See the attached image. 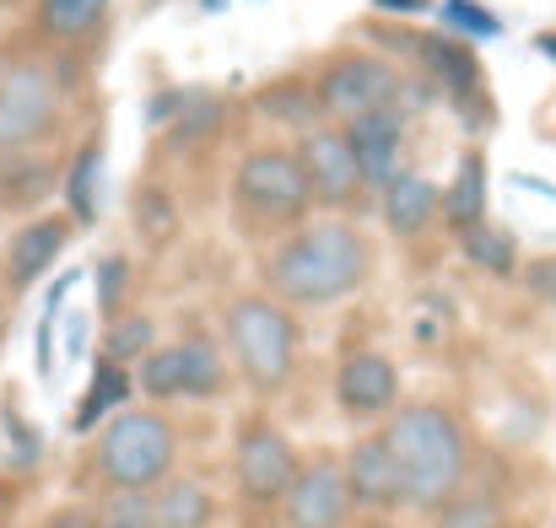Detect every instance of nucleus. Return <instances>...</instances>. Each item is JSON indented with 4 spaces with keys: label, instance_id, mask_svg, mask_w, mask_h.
<instances>
[{
    "label": "nucleus",
    "instance_id": "27",
    "mask_svg": "<svg viewBox=\"0 0 556 528\" xmlns=\"http://www.w3.org/2000/svg\"><path fill=\"white\" fill-rule=\"evenodd\" d=\"M174 227H179L174 194L157 189V183H141V189H136V232H141L147 243H163V237H174Z\"/></svg>",
    "mask_w": 556,
    "mask_h": 528
},
{
    "label": "nucleus",
    "instance_id": "31",
    "mask_svg": "<svg viewBox=\"0 0 556 528\" xmlns=\"http://www.w3.org/2000/svg\"><path fill=\"white\" fill-rule=\"evenodd\" d=\"M525 286H530V297H541L546 308H556V254L525 265Z\"/></svg>",
    "mask_w": 556,
    "mask_h": 528
},
{
    "label": "nucleus",
    "instance_id": "12",
    "mask_svg": "<svg viewBox=\"0 0 556 528\" xmlns=\"http://www.w3.org/2000/svg\"><path fill=\"white\" fill-rule=\"evenodd\" d=\"M341 475H346L352 507H368V513L405 507V480H400V464H394L383 437H357L352 453L341 459Z\"/></svg>",
    "mask_w": 556,
    "mask_h": 528
},
{
    "label": "nucleus",
    "instance_id": "8",
    "mask_svg": "<svg viewBox=\"0 0 556 528\" xmlns=\"http://www.w3.org/2000/svg\"><path fill=\"white\" fill-rule=\"evenodd\" d=\"M136 388L147 399H211L227 388V361L211 340H179L136 361Z\"/></svg>",
    "mask_w": 556,
    "mask_h": 528
},
{
    "label": "nucleus",
    "instance_id": "16",
    "mask_svg": "<svg viewBox=\"0 0 556 528\" xmlns=\"http://www.w3.org/2000/svg\"><path fill=\"white\" fill-rule=\"evenodd\" d=\"M65 237H71V221H60V216H33V221L11 237V248H5V281H11L16 292H27L38 275L54 270V259L65 254Z\"/></svg>",
    "mask_w": 556,
    "mask_h": 528
},
{
    "label": "nucleus",
    "instance_id": "30",
    "mask_svg": "<svg viewBox=\"0 0 556 528\" xmlns=\"http://www.w3.org/2000/svg\"><path fill=\"white\" fill-rule=\"evenodd\" d=\"M125 281H130V265H125L119 254H109V259L98 265V308H103L109 319H119V302H125Z\"/></svg>",
    "mask_w": 556,
    "mask_h": 528
},
{
    "label": "nucleus",
    "instance_id": "9",
    "mask_svg": "<svg viewBox=\"0 0 556 528\" xmlns=\"http://www.w3.org/2000/svg\"><path fill=\"white\" fill-rule=\"evenodd\" d=\"M232 480L243 491V502L254 507H270L287 497V486L298 480V453L292 442L270 426V421H249L238 432V448H232Z\"/></svg>",
    "mask_w": 556,
    "mask_h": 528
},
{
    "label": "nucleus",
    "instance_id": "17",
    "mask_svg": "<svg viewBox=\"0 0 556 528\" xmlns=\"http://www.w3.org/2000/svg\"><path fill=\"white\" fill-rule=\"evenodd\" d=\"M438 183L427 173H394L383 189H378V210H383V227L394 237H421L432 221H438Z\"/></svg>",
    "mask_w": 556,
    "mask_h": 528
},
{
    "label": "nucleus",
    "instance_id": "3",
    "mask_svg": "<svg viewBox=\"0 0 556 528\" xmlns=\"http://www.w3.org/2000/svg\"><path fill=\"white\" fill-rule=\"evenodd\" d=\"M314 210V189L287 146H260L232 173V221L249 237H287Z\"/></svg>",
    "mask_w": 556,
    "mask_h": 528
},
{
    "label": "nucleus",
    "instance_id": "19",
    "mask_svg": "<svg viewBox=\"0 0 556 528\" xmlns=\"http://www.w3.org/2000/svg\"><path fill=\"white\" fill-rule=\"evenodd\" d=\"M438 216H443L454 232L486 221V163H481V152H465V157H459L448 189L438 194Z\"/></svg>",
    "mask_w": 556,
    "mask_h": 528
},
{
    "label": "nucleus",
    "instance_id": "13",
    "mask_svg": "<svg viewBox=\"0 0 556 528\" xmlns=\"http://www.w3.org/2000/svg\"><path fill=\"white\" fill-rule=\"evenodd\" d=\"M400 399V372L383 351H346V361L336 366V404L357 421L389 415Z\"/></svg>",
    "mask_w": 556,
    "mask_h": 528
},
{
    "label": "nucleus",
    "instance_id": "33",
    "mask_svg": "<svg viewBox=\"0 0 556 528\" xmlns=\"http://www.w3.org/2000/svg\"><path fill=\"white\" fill-rule=\"evenodd\" d=\"M65 351H71V356L87 351V319H81V313H76L71 324H65Z\"/></svg>",
    "mask_w": 556,
    "mask_h": 528
},
{
    "label": "nucleus",
    "instance_id": "32",
    "mask_svg": "<svg viewBox=\"0 0 556 528\" xmlns=\"http://www.w3.org/2000/svg\"><path fill=\"white\" fill-rule=\"evenodd\" d=\"M432 0H372V11H389V16H416V11H427Z\"/></svg>",
    "mask_w": 556,
    "mask_h": 528
},
{
    "label": "nucleus",
    "instance_id": "25",
    "mask_svg": "<svg viewBox=\"0 0 556 528\" xmlns=\"http://www.w3.org/2000/svg\"><path fill=\"white\" fill-rule=\"evenodd\" d=\"M459 248H465V259H470L476 270H486V275H514V237L497 232L492 221L465 227V232H459Z\"/></svg>",
    "mask_w": 556,
    "mask_h": 528
},
{
    "label": "nucleus",
    "instance_id": "1",
    "mask_svg": "<svg viewBox=\"0 0 556 528\" xmlns=\"http://www.w3.org/2000/svg\"><path fill=\"white\" fill-rule=\"evenodd\" d=\"M372 270L368 237L352 221H303L265 254V286L270 297L292 308H330L346 302Z\"/></svg>",
    "mask_w": 556,
    "mask_h": 528
},
{
    "label": "nucleus",
    "instance_id": "29",
    "mask_svg": "<svg viewBox=\"0 0 556 528\" xmlns=\"http://www.w3.org/2000/svg\"><path fill=\"white\" fill-rule=\"evenodd\" d=\"M443 22H448V33L459 38H497L503 33V22L486 11V5H476V0H443Z\"/></svg>",
    "mask_w": 556,
    "mask_h": 528
},
{
    "label": "nucleus",
    "instance_id": "35",
    "mask_svg": "<svg viewBox=\"0 0 556 528\" xmlns=\"http://www.w3.org/2000/svg\"><path fill=\"white\" fill-rule=\"evenodd\" d=\"M98 528H152V518H103Z\"/></svg>",
    "mask_w": 556,
    "mask_h": 528
},
{
    "label": "nucleus",
    "instance_id": "11",
    "mask_svg": "<svg viewBox=\"0 0 556 528\" xmlns=\"http://www.w3.org/2000/svg\"><path fill=\"white\" fill-rule=\"evenodd\" d=\"M281 518L287 528H346L352 518V491L336 459H319L308 469H298V480L281 497Z\"/></svg>",
    "mask_w": 556,
    "mask_h": 528
},
{
    "label": "nucleus",
    "instance_id": "22",
    "mask_svg": "<svg viewBox=\"0 0 556 528\" xmlns=\"http://www.w3.org/2000/svg\"><path fill=\"white\" fill-rule=\"evenodd\" d=\"M130 372L119 366V361H98V372H92V388H87V399L76 404V415H71V432H92L98 421H109V415H119L125 410V399H130Z\"/></svg>",
    "mask_w": 556,
    "mask_h": 528
},
{
    "label": "nucleus",
    "instance_id": "2",
    "mask_svg": "<svg viewBox=\"0 0 556 528\" xmlns=\"http://www.w3.org/2000/svg\"><path fill=\"white\" fill-rule=\"evenodd\" d=\"M400 464L405 480V507L438 513L448 497H459L465 480V432L443 404H405L389 415V426L378 432Z\"/></svg>",
    "mask_w": 556,
    "mask_h": 528
},
{
    "label": "nucleus",
    "instance_id": "36",
    "mask_svg": "<svg viewBox=\"0 0 556 528\" xmlns=\"http://www.w3.org/2000/svg\"><path fill=\"white\" fill-rule=\"evenodd\" d=\"M535 49H541V54L556 65V33H541V38H535Z\"/></svg>",
    "mask_w": 556,
    "mask_h": 528
},
{
    "label": "nucleus",
    "instance_id": "38",
    "mask_svg": "<svg viewBox=\"0 0 556 528\" xmlns=\"http://www.w3.org/2000/svg\"><path fill=\"white\" fill-rule=\"evenodd\" d=\"M0 5H22V0H0Z\"/></svg>",
    "mask_w": 556,
    "mask_h": 528
},
{
    "label": "nucleus",
    "instance_id": "18",
    "mask_svg": "<svg viewBox=\"0 0 556 528\" xmlns=\"http://www.w3.org/2000/svg\"><path fill=\"white\" fill-rule=\"evenodd\" d=\"M254 114H260L265 125L292 130V136H308V130L325 125L319 92H314V81H303V76H276V81H265V87L254 92Z\"/></svg>",
    "mask_w": 556,
    "mask_h": 528
},
{
    "label": "nucleus",
    "instance_id": "6",
    "mask_svg": "<svg viewBox=\"0 0 556 528\" xmlns=\"http://www.w3.org/2000/svg\"><path fill=\"white\" fill-rule=\"evenodd\" d=\"M60 125V87L38 60H16L0 70V157L33 152Z\"/></svg>",
    "mask_w": 556,
    "mask_h": 528
},
{
    "label": "nucleus",
    "instance_id": "28",
    "mask_svg": "<svg viewBox=\"0 0 556 528\" xmlns=\"http://www.w3.org/2000/svg\"><path fill=\"white\" fill-rule=\"evenodd\" d=\"M438 528H503V507L492 497H448L438 507Z\"/></svg>",
    "mask_w": 556,
    "mask_h": 528
},
{
    "label": "nucleus",
    "instance_id": "34",
    "mask_svg": "<svg viewBox=\"0 0 556 528\" xmlns=\"http://www.w3.org/2000/svg\"><path fill=\"white\" fill-rule=\"evenodd\" d=\"M43 528H98V524H92L81 507H65V513H54V518H49Z\"/></svg>",
    "mask_w": 556,
    "mask_h": 528
},
{
    "label": "nucleus",
    "instance_id": "20",
    "mask_svg": "<svg viewBox=\"0 0 556 528\" xmlns=\"http://www.w3.org/2000/svg\"><path fill=\"white\" fill-rule=\"evenodd\" d=\"M147 518L152 528H205L216 518V502L200 480H163L147 497Z\"/></svg>",
    "mask_w": 556,
    "mask_h": 528
},
{
    "label": "nucleus",
    "instance_id": "14",
    "mask_svg": "<svg viewBox=\"0 0 556 528\" xmlns=\"http://www.w3.org/2000/svg\"><path fill=\"white\" fill-rule=\"evenodd\" d=\"M341 130H346V141L357 152V168H363L368 189H383L394 173H405V163H400V152H405V119H400V108H372V114L341 125Z\"/></svg>",
    "mask_w": 556,
    "mask_h": 528
},
{
    "label": "nucleus",
    "instance_id": "21",
    "mask_svg": "<svg viewBox=\"0 0 556 528\" xmlns=\"http://www.w3.org/2000/svg\"><path fill=\"white\" fill-rule=\"evenodd\" d=\"M109 5L114 0H33V22H38V38L49 43H81L98 33Z\"/></svg>",
    "mask_w": 556,
    "mask_h": 528
},
{
    "label": "nucleus",
    "instance_id": "5",
    "mask_svg": "<svg viewBox=\"0 0 556 528\" xmlns=\"http://www.w3.org/2000/svg\"><path fill=\"white\" fill-rule=\"evenodd\" d=\"M222 340L238 361V372L249 377V388L260 394H276L287 388L292 377V361H298V324L281 302L270 297H238L222 319Z\"/></svg>",
    "mask_w": 556,
    "mask_h": 528
},
{
    "label": "nucleus",
    "instance_id": "26",
    "mask_svg": "<svg viewBox=\"0 0 556 528\" xmlns=\"http://www.w3.org/2000/svg\"><path fill=\"white\" fill-rule=\"evenodd\" d=\"M152 340H157L152 313H125V319H114V324H109V346H103V356H109V361H119V366H130V361H141L147 351H157Z\"/></svg>",
    "mask_w": 556,
    "mask_h": 528
},
{
    "label": "nucleus",
    "instance_id": "37",
    "mask_svg": "<svg viewBox=\"0 0 556 528\" xmlns=\"http://www.w3.org/2000/svg\"><path fill=\"white\" fill-rule=\"evenodd\" d=\"M222 5H227V0H200V11H222Z\"/></svg>",
    "mask_w": 556,
    "mask_h": 528
},
{
    "label": "nucleus",
    "instance_id": "15",
    "mask_svg": "<svg viewBox=\"0 0 556 528\" xmlns=\"http://www.w3.org/2000/svg\"><path fill=\"white\" fill-rule=\"evenodd\" d=\"M416 65H421V76L438 92L459 98V108L470 98H481V60L470 54L465 38H454V33H421L416 38Z\"/></svg>",
    "mask_w": 556,
    "mask_h": 528
},
{
    "label": "nucleus",
    "instance_id": "4",
    "mask_svg": "<svg viewBox=\"0 0 556 528\" xmlns=\"http://www.w3.org/2000/svg\"><path fill=\"white\" fill-rule=\"evenodd\" d=\"M174 426L157 415V410H119L103 421L98 432V448H92V469L103 486L114 491H157L168 475H174Z\"/></svg>",
    "mask_w": 556,
    "mask_h": 528
},
{
    "label": "nucleus",
    "instance_id": "23",
    "mask_svg": "<svg viewBox=\"0 0 556 528\" xmlns=\"http://www.w3.org/2000/svg\"><path fill=\"white\" fill-rule=\"evenodd\" d=\"M49 189H54V163H49V157H33V152L0 157V205L27 210V205H38Z\"/></svg>",
    "mask_w": 556,
    "mask_h": 528
},
{
    "label": "nucleus",
    "instance_id": "7",
    "mask_svg": "<svg viewBox=\"0 0 556 528\" xmlns=\"http://www.w3.org/2000/svg\"><path fill=\"white\" fill-rule=\"evenodd\" d=\"M314 92H319L325 119L352 125V119H363V114H372V108H394V103H400V76H394V65H389L383 54L341 49V54L325 60Z\"/></svg>",
    "mask_w": 556,
    "mask_h": 528
},
{
    "label": "nucleus",
    "instance_id": "10",
    "mask_svg": "<svg viewBox=\"0 0 556 528\" xmlns=\"http://www.w3.org/2000/svg\"><path fill=\"white\" fill-rule=\"evenodd\" d=\"M298 163L308 173V189H314V205H330V210H352L363 199V168H357V152L346 141L341 125H319L298 141Z\"/></svg>",
    "mask_w": 556,
    "mask_h": 528
},
{
    "label": "nucleus",
    "instance_id": "24",
    "mask_svg": "<svg viewBox=\"0 0 556 528\" xmlns=\"http://www.w3.org/2000/svg\"><path fill=\"white\" fill-rule=\"evenodd\" d=\"M98 178H103V141H87L65 173V199H71V216L76 227H92L98 221Z\"/></svg>",
    "mask_w": 556,
    "mask_h": 528
}]
</instances>
